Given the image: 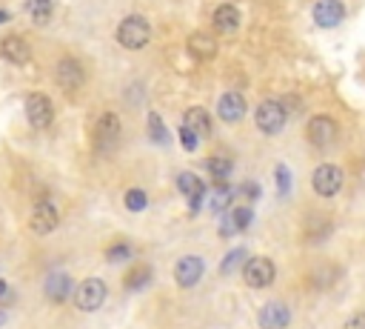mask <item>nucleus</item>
<instances>
[{"label": "nucleus", "mask_w": 365, "mask_h": 329, "mask_svg": "<svg viewBox=\"0 0 365 329\" xmlns=\"http://www.w3.org/2000/svg\"><path fill=\"white\" fill-rule=\"evenodd\" d=\"M149 40H152V26H149V20H146L143 15H128V18L117 26V44H120L123 49L137 52V49H143Z\"/></svg>", "instance_id": "obj_1"}, {"label": "nucleus", "mask_w": 365, "mask_h": 329, "mask_svg": "<svg viewBox=\"0 0 365 329\" xmlns=\"http://www.w3.org/2000/svg\"><path fill=\"white\" fill-rule=\"evenodd\" d=\"M291 323V312H288V307H283V304H265L263 309H260V326L263 329H286Z\"/></svg>", "instance_id": "obj_17"}, {"label": "nucleus", "mask_w": 365, "mask_h": 329, "mask_svg": "<svg viewBox=\"0 0 365 329\" xmlns=\"http://www.w3.org/2000/svg\"><path fill=\"white\" fill-rule=\"evenodd\" d=\"M0 323H4V312H0Z\"/></svg>", "instance_id": "obj_36"}, {"label": "nucleus", "mask_w": 365, "mask_h": 329, "mask_svg": "<svg viewBox=\"0 0 365 329\" xmlns=\"http://www.w3.org/2000/svg\"><path fill=\"white\" fill-rule=\"evenodd\" d=\"M243 264H246V250L240 246V250H232V252L225 255V261L220 264V269H223V275H232V272H237Z\"/></svg>", "instance_id": "obj_26"}, {"label": "nucleus", "mask_w": 365, "mask_h": 329, "mask_svg": "<svg viewBox=\"0 0 365 329\" xmlns=\"http://www.w3.org/2000/svg\"><path fill=\"white\" fill-rule=\"evenodd\" d=\"M274 275H277V266H274V261H271V258L257 255V258H248V261L243 264V278H246V283H248V286H254V290H263V286H271Z\"/></svg>", "instance_id": "obj_7"}, {"label": "nucleus", "mask_w": 365, "mask_h": 329, "mask_svg": "<svg viewBox=\"0 0 365 329\" xmlns=\"http://www.w3.org/2000/svg\"><path fill=\"white\" fill-rule=\"evenodd\" d=\"M120 117L117 115H112V112H106L100 120H98V127H95V149L100 152V155H109V152H114L117 149V143H120Z\"/></svg>", "instance_id": "obj_4"}, {"label": "nucleus", "mask_w": 365, "mask_h": 329, "mask_svg": "<svg viewBox=\"0 0 365 329\" xmlns=\"http://www.w3.org/2000/svg\"><path fill=\"white\" fill-rule=\"evenodd\" d=\"M9 295V286H6V280H0V301H4Z\"/></svg>", "instance_id": "obj_34"}, {"label": "nucleus", "mask_w": 365, "mask_h": 329, "mask_svg": "<svg viewBox=\"0 0 365 329\" xmlns=\"http://www.w3.org/2000/svg\"><path fill=\"white\" fill-rule=\"evenodd\" d=\"M180 141H182V149H186V152H194V149H197V143H200V138H197L192 129H186V127L180 129Z\"/></svg>", "instance_id": "obj_30"}, {"label": "nucleus", "mask_w": 365, "mask_h": 329, "mask_svg": "<svg viewBox=\"0 0 365 329\" xmlns=\"http://www.w3.org/2000/svg\"><path fill=\"white\" fill-rule=\"evenodd\" d=\"M237 189H232L225 181H214V192H211V200H208V207L214 212H225L228 207H232V200H234Z\"/></svg>", "instance_id": "obj_21"}, {"label": "nucleus", "mask_w": 365, "mask_h": 329, "mask_svg": "<svg viewBox=\"0 0 365 329\" xmlns=\"http://www.w3.org/2000/svg\"><path fill=\"white\" fill-rule=\"evenodd\" d=\"M203 272H206V264H203V258H197V255L180 258L177 266H174V278H177V283H180V286H186V290H192V286L200 283Z\"/></svg>", "instance_id": "obj_10"}, {"label": "nucleus", "mask_w": 365, "mask_h": 329, "mask_svg": "<svg viewBox=\"0 0 365 329\" xmlns=\"http://www.w3.org/2000/svg\"><path fill=\"white\" fill-rule=\"evenodd\" d=\"M149 280H152V269H149V266H134V269L126 275L123 283H126V290H128V292H137V290H143V286H146Z\"/></svg>", "instance_id": "obj_23"}, {"label": "nucleus", "mask_w": 365, "mask_h": 329, "mask_svg": "<svg viewBox=\"0 0 365 329\" xmlns=\"http://www.w3.org/2000/svg\"><path fill=\"white\" fill-rule=\"evenodd\" d=\"M217 115L225 120V123H237L246 117V98L240 92H225L217 103Z\"/></svg>", "instance_id": "obj_15"}, {"label": "nucleus", "mask_w": 365, "mask_h": 329, "mask_svg": "<svg viewBox=\"0 0 365 329\" xmlns=\"http://www.w3.org/2000/svg\"><path fill=\"white\" fill-rule=\"evenodd\" d=\"M43 292H46V298H49L52 304H63L69 295H74L72 278L66 272H60V269L49 272V275H46V283H43Z\"/></svg>", "instance_id": "obj_12"}, {"label": "nucleus", "mask_w": 365, "mask_h": 329, "mask_svg": "<svg viewBox=\"0 0 365 329\" xmlns=\"http://www.w3.org/2000/svg\"><path fill=\"white\" fill-rule=\"evenodd\" d=\"M206 169L211 172V178H214V181H225L228 175H232L234 163L228 160V157H220V155H217V157H208V160H206Z\"/></svg>", "instance_id": "obj_24"}, {"label": "nucleus", "mask_w": 365, "mask_h": 329, "mask_svg": "<svg viewBox=\"0 0 365 329\" xmlns=\"http://www.w3.org/2000/svg\"><path fill=\"white\" fill-rule=\"evenodd\" d=\"M126 207H128L131 212H143V209L149 207V195H146L143 189H128V192H126Z\"/></svg>", "instance_id": "obj_27"}, {"label": "nucleus", "mask_w": 365, "mask_h": 329, "mask_svg": "<svg viewBox=\"0 0 365 329\" xmlns=\"http://www.w3.org/2000/svg\"><path fill=\"white\" fill-rule=\"evenodd\" d=\"M286 120H288V112L280 101H263L254 112V123L263 135H280Z\"/></svg>", "instance_id": "obj_2"}, {"label": "nucleus", "mask_w": 365, "mask_h": 329, "mask_svg": "<svg viewBox=\"0 0 365 329\" xmlns=\"http://www.w3.org/2000/svg\"><path fill=\"white\" fill-rule=\"evenodd\" d=\"M6 20H9V15H6V12H0V23H6Z\"/></svg>", "instance_id": "obj_35"}, {"label": "nucleus", "mask_w": 365, "mask_h": 329, "mask_svg": "<svg viewBox=\"0 0 365 329\" xmlns=\"http://www.w3.org/2000/svg\"><path fill=\"white\" fill-rule=\"evenodd\" d=\"M189 52L197 58V60H211L217 55V40L206 32H194L189 37Z\"/></svg>", "instance_id": "obj_18"}, {"label": "nucleus", "mask_w": 365, "mask_h": 329, "mask_svg": "<svg viewBox=\"0 0 365 329\" xmlns=\"http://www.w3.org/2000/svg\"><path fill=\"white\" fill-rule=\"evenodd\" d=\"M149 135H152V141L160 143V146L168 143V129L163 127V120H160L157 112H149Z\"/></svg>", "instance_id": "obj_25"}, {"label": "nucleus", "mask_w": 365, "mask_h": 329, "mask_svg": "<svg viewBox=\"0 0 365 329\" xmlns=\"http://www.w3.org/2000/svg\"><path fill=\"white\" fill-rule=\"evenodd\" d=\"M343 18H345V6L340 0H319L314 6V23L319 29H334L343 23Z\"/></svg>", "instance_id": "obj_13"}, {"label": "nucleus", "mask_w": 365, "mask_h": 329, "mask_svg": "<svg viewBox=\"0 0 365 329\" xmlns=\"http://www.w3.org/2000/svg\"><path fill=\"white\" fill-rule=\"evenodd\" d=\"M288 189H291V172L286 167H277V192L288 195Z\"/></svg>", "instance_id": "obj_31"}, {"label": "nucleus", "mask_w": 365, "mask_h": 329, "mask_svg": "<svg viewBox=\"0 0 365 329\" xmlns=\"http://www.w3.org/2000/svg\"><path fill=\"white\" fill-rule=\"evenodd\" d=\"M177 186H180L182 195L189 198V207L197 212V209L203 207V198H206V183H203L197 175H192V172H180Z\"/></svg>", "instance_id": "obj_16"}, {"label": "nucleus", "mask_w": 365, "mask_h": 329, "mask_svg": "<svg viewBox=\"0 0 365 329\" xmlns=\"http://www.w3.org/2000/svg\"><path fill=\"white\" fill-rule=\"evenodd\" d=\"M237 195H240V198H248V200H257V198H260V186L248 181V183H243V186L237 189Z\"/></svg>", "instance_id": "obj_32"}, {"label": "nucleus", "mask_w": 365, "mask_h": 329, "mask_svg": "<svg viewBox=\"0 0 365 329\" xmlns=\"http://www.w3.org/2000/svg\"><path fill=\"white\" fill-rule=\"evenodd\" d=\"M182 127L192 129L197 138H206V135L211 132V117H208V112H206V109L194 106V109H189L186 115H182Z\"/></svg>", "instance_id": "obj_19"}, {"label": "nucleus", "mask_w": 365, "mask_h": 329, "mask_svg": "<svg viewBox=\"0 0 365 329\" xmlns=\"http://www.w3.org/2000/svg\"><path fill=\"white\" fill-rule=\"evenodd\" d=\"M23 109H26V120L32 123L34 129H46V127H52V120H55V109H52V101L46 98V95H40V92L29 95V98H26V103H23Z\"/></svg>", "instance_id": "obj_8"}, {"label": "nucleus", "mask_w": 365, "mask_h": 329, "mask_svg": "<svg viewBox=\"0 0 365 329\" xmlns=\"http://www.w3.org/2000/svg\"><path fill=\"white\" fill-rule=\"evenodd\" d=\"M343 169L334 167V163H323V167H317L314 175H311V183H314V192L323 195V198H334L340 189H343Z\"/></svg>", "instance_id": "obj_5"}, {"label": "nucleus", "mask_w": 365, "mask_h": 329, "mask_svg": "<svg viewBox=\"0 0 365 329\" xmlns=\"http://www.w3.org/2000/svg\"><path fill=\"white\" fill-rule=\"evenodd\" d=\"M211 20H214L217 32H234V29H240V9L232 6V4H223V6L214 9Z\"/></svg>", "instance_id": "obj_20"}, {"label": "nucleus", "mask_w": 365, "mask_h": 329, "mask_svg": "<svg viewBox=\"0 0 365 329\" xmlns=\"http://www.w3.org/2000/svg\"><path fill=\"white\" fill-rule=\"evenodd\" d=\"M232 221H234L237 232H243V229H248V226H251V221H254V212H251V207H248V203H243V207H237V209L232 212Z\"/></svg>", "instance_id": "obj_28"}, {"label": "nucleus", "mask_w": 365, "mask_h": 329, "mask_svg": "<svg viewBox=\"0 0 365 329\" xmlns=\"http://www.w3.org/2000/svg\"><path fill=\"white\" fill-rule=\"evenodd\" d=\"M128 255H131L128 243H114V246H109V250H106V258H109L112 264H117V261H126Z\"/></svg>", "instance_id": "obj_29"}, {"label": "nucleus", "mask_w": 365, "mask_h": 329, "mask_svg": "<svg viewBox=\"0 0 365 329\" xmlns=\"http://www.w3.org/2000/svg\"><path fill=\"white\" fill-rule=\"evenodd\" d=\"M0 55H4V60L15 63V66H26L29 58H32V49H29V44H26L23 37L9 34V37L0 40Z\"/></svg>", "instance_id": "obj_14"}, {"label": "nucleus", "mask_w": 365, "mask_h": 329, "mask_svg": "<svg viewBox=\"0 0 365 329\" xmlns=\"http://www.w3.org/2000/svg\"><path fill=\"white\" fill-rule=\"evenodd\" d=\"M337 132H340L337 120L328 115H317L308 120V143L317 149H328L337 141Z\"/></svg>", "instance_id": "obj_6"}, {"label": "nucleus", "mask_w": 365, "mask_h": 329, "mask_svg": "<svg viewBox=\"0 0 365 329\" xmlns=\"http://www.w3.org/2000/svg\"><path fill=\"white\" fill-rule=\"evenodd\" d=\"M58 84L63 86V92H77V89H83V84H86V72H83V66L74 60V58H63L60 63H58Z\"/></svg>", "instance_id": "obj_11"}, {"label": "nucleus", "mask_w": 365, "mask_h": 329, "mask_svg": "<svg viewBox=\"0 0 365 329\" xmlns=\"http://www.w3.org/2000/svg\"><path fill=\"white\" fill-rule=\"evenodd\" d=\"M343 329H365V312L351 315V318L345 321V326H343Z\"/></svg>", "instance_id": "obj_33"}, {"label": "nucleus", "mask_w": 365, "mask_h": 329, "mask_svg": "<svg viewBox=\"0 0 365 329\" xmlns=\"http://www.w3.org/2000/svg\"><path fill=\"white\" fill-rule=\"evenodd\" d=\"M58 224H60V212H58L55 203H49V200L34 203V209L29 215V226H32L34 235H49V232L58 229Z\"/></svg>", "instance_id": "obj_9"}, {"label": "nucleus", "mask_w": 365, "mask_h": 329, "mask_svg": "<svg viewBox=\"0 0 365 329\" xmlns=\"http://www.w3.org/2000/svg\"><path fill=\"white\" fill-rule=\"evenodd\" d=\"M106 301V283L100 278H86L74 290V307L83 312H95Z\"/></svg>", "instance_id": "obj_3"}, {"label": "nucleus", "mask_w": 365, "mask_h": 329, "mask_svg": "<svg viewBox=\"0 0 365 329\" xmlns=\"http://www.w3.org/2000/svg\"><path fill=\"white\" fill-rule=\"evenodd\" d=\"M52 12H55V0H29V15L34 23H40V26L49 23Z\"/></svg>", "instance_id": "obj_22"}]
</instances>
